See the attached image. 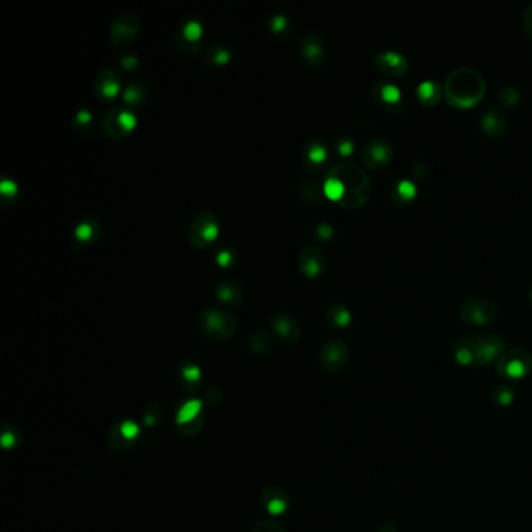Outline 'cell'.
<instances>
[{
  "label": "cell",
  "mask_w": 532,
  "mask_h": 532,
  "mask_svg": "<svg viewBox=\"0 0 532 532\" xmlns=\"http://www.w3.org/2000/svg\"><path fill=\"white\" fill-rule=\"evenodd\" d=\"M486 95V80L473 67H456L443 85V99L454 108H473Z\"/></svg>",
  "instance_id": "cell-1"
},
{
  "label": "cell",
  "mask_w": 532,
  "mask_h": 532,
  "mask_svg": "<svg viewBox=\"0 0 532 532\" xmlns=\"http://www.w3.org/2000/svg\"><path fill=\"white\" fill-rule=\"evenodd\" d=\"M328 176L337 180L342 186L344 195L337 202L339 206L345 209H356L370 200L372 183L359 166L351 164V162H339V164L330 169Z\"/></svg>",
  "instance_id": "cell-2"
},
{
  "label": "cell",
  "mask_w": 532,
  "mask_h": 532,
  "mask_svg": "<svg viewBox=\"0 0 532 532\" xmlns=\"http://www.w3.org/2000/svg\"><path fill=\"white\" fill-rule=\"evenodd\" d=\"M200 331L211 340L225 342L233 336L237 328V318L231 312L220 309H204L197 317Z\"/></svg>",
  "instance_id": "cell-3"
},
{
  "label": "cell",
  "mask_w": 532,
  "mask_h": 532,
  "mask_svg": "<svg viewBox=\"0 0 532 532\" xmlns=\"http://www.w3.org/2000/svg\"><path fill=\"white\" fill-rule=\"evenodd\" d=\"M219 231L220 227L216 214L204 211V213H200L190 223L188 239L194 248L206 250L214 244L217 236H219Z\"/></svg>",
  "instance_id": "cell-4"
},
{
  "label": "cell",
  "mask_w": 532,
  "mask_h": 532,
  "mask_svg": "<svg viewBox=\"0 0 532 532\" xmlns=\"http://www.w3.org/2000/svg\"><path fill=\"white\" fill-rule=\"evenodd\" d=\"M532 368L531 353L523 349H514L504 351L503 356L496 360V372L503 379L517 381L526 377Z\"/></svg>",
  "instance_id": "cell-5"
},
{
  "label": "cell",
  "mask_w": 532,
  "mask_h": 532,
  "mask_svg": "<svg viewBox=\"0 0 532 532\" xmlns=\"http://www.w3.org/2000/svg\"><path fill=\"white\" fill-rule=\"evenodd\" d=\"M461 318L465 323L475 326H486L493 322L498 316L496 306L487 298L472 297L461 304Z\"/></svg>",
  "instance_id": "cell-6"
},
{
  "label": "cell",
  "mask_w": 532,
  "mask_h": 532,
  "mask_svg": "<svg viewBox=\"0 0 532 532\" xmlns=\"http://www.w3.org/2000/svg\"><path fill=\"white\" fill-rule=\"evenodd\" d=\"M141 426L133 419H125L111 428L108 433V447L114 453H125L130 448L134 447V443L139 440Z\"/></svg>",
  "instance_id": "cell-7"
},
{
  "label": "cell",
  "mask_w": 532,
  "mask_h": 532,
  "mask_svg": "<svg viewBox=\"0 0 532 532\" xmlns=\"http://www.w3.org/2000/svg\"><path fill=\"white\" fill-rule=\"evenodd\" d=\"M393 156L395 150L391 141H387L386 138H374L364 147L360 158H363L365 167L379 172V170H384L391 166Z\"/></svg>",
  "instance_id": "cell-8"
},
{
  "label": "cell",
  "mask_w": 532,
  "mask_h": 532,
  "mask_svg": "<svg viewBox=\"0 0 532 532\" xmlns=\"http://www.w3.org/2000/svg\"><path fill=\"white\" fill-rule=\"evenodd\" d=\"M176 428H178L180 434L183 435H195L202 429L203 423V405L200 400L189 398L180 405L176 409V417H175Z\"/></svg>",
  "instance_id": "cell-9"
},
{
  "label": "cell",
  "mask_w": 532,
  "mask_h": 532,
  "mask_svg": "<svg viewBox=\"0 0 532 532\" xmlns=\"http://www.w3.org/2000/svg\"><path fill=\"white\" fill-rule=\"evenodd\" d=\"M139 33V19L133 13H120L110 25V41L115 47H124L133 43Z\"/></svg>",
  "instance_id": "cell-10"
},
{
  "label": "cell",
  "mask_w": 532,
  "mask_h": 532,
  "mask_svg": "<svg viewBox=\"0 0 532 532\" xmlns=\"http://www.w3.org/2000/svg\"><path fill=\"white\" fill-rule=\"evenodd\" d=\"M104 132L111 139H122L136 127L134 114L125 108H113L104 118Z\"/></svg>",
  "instance_id": "cell-11"
},
{
  "label": "cell",
  "mask_w": 532,
  "mask_h": 532,
  "mask_svg": "<svg viewBox=\"0 0 532 532\" xmlns=\"http://www.w3.org/2000/svg\"><path fill=\"white\" fill-rule=\"evenodd\" d=\"M349 346L345 345V342L339 339H332L328 340L320 350L318 354V363L322 365L323 370L330 372V373H337L342 370L345 364L349 363Z\"/></svg>",
  "instance_id": "cell-12"
},
{
  "label": "cell",
  "mask_w": 532,
  "mask_h": 532,
  "mask_svg": "<svg viewBox=\"0 0 532 532\" xmlns=\"http://www.w3.org/2000/svg\"><path fill=\"white\" fill-rule=\"evenodd\" d=\"M372 97L374 104L387 113L405 111L403 94L398 90V86L388 83V81H378V83L372 88Z\"/></svg>",
  "instance_id": "cell-13"
},
{
  "label": "cell",
  "mask_w": 532,
  "mask_h": 532,
  "mask_svg": "<svg viewBox=\"0 0 532 532\" xmlns=\"http://www.w3.org/2000/svg\"><path fill=\"white\" fill-rule=\"evenodd\" d=\"M373 66L386 78H401L409 69L407 58L397 50L379 52L373 61Z\"/></svg>",
  "instance_id": "cell-14"
},
{
  "label": "cell",
  "mask_w": 532,
  "mask_h": 532,
  "mask_svg": "<svg viewBox=\"0 0 532 532\" xmlns=\"http://www.w3.org/2000/svg\"><path fill=\"white\" fill-rule=\"evenodd\" d=\"M506 342L498 334H489V336H479L475 339L476 350V365H487L495 359H500L504 354Z\"/></svg>",
  "instance_id": "cell-15"
},
{
  "label": "cell",
  "mask_w": 532,
  "mask_h": 532,
  "mask_svg": "<svg viewBox=\"0 0 532 532\" xmlns=\"http://www.w3.org/2000/svg\"><path fill=\"white\" fill-rule=\"evenodd\" d=\"M261 506L262 509L270 515L272 518H281L286 514H288L290 501H289V495L286 490L276 486H270L267 489H264L261 492Z\"/></svg>",
  "instance_id": "cell-16"
},
{
  "label": "cell",
  "mask_w": 532,
  "mask_h": 532,
  "mask_svg": "<svg viewBox=\"0 0 532 532\" xmlns=\"http://www.w3.org/2000/svg\"><path fill=\"white\" fill-rule=\"evenodd\" d=\"M298 269L306 278H318L326 269V258L317 247H304L298 253Z\"/></svg>",
  "instance_id": "cell-17"
},
{
  "label": "cell",
  "mask_w": 532,
  "mask_h": 532,
  "mask_svg": "<svg viewBox=\"0 0 532 532\" xmlns=\"http://www.w3.org/2000/svg\"><path fill=\"white\" fill-rule=\"evenodd\" d=\"M298 50L300 55H302L303 61L308 66L312 67H318L323 64L326 52H325V44L323 39L318 35H314V33H309V35H304L298 43Z\"/></svg>",
  "instance_id": "cell-18"
},
{
  "label": "cell",
  "mask_w": 532,
  "mask_h": 532,
  "mask_svg": "<svg viewBox=\"0 0 532 532\" xmlns=\"http://www.w3.org/2000/svg\"><path fill=\"white\" fill-rule=\"evenodd\" d=\"M272 330L278 336V339L284 344H295L302 336V328L297 320L288 312H278L272 317Z\"/></svg>",
  "instance_id": "cell-19"
},
{
  "label": "cell",
  "mask_w": 532,
  "mask_h": 532,
  "mask_svg": "<svg viewBox=\"0 0 532 532\" xmlns=\"http://www.w3.org/2000/svg\"><path fill=\"white\" fill-rule=\"evenodd\" d=\"M120 75L113 69H104L95 78V94L97 97L110 102L120 91Z\"/></svg>",
  "instance_id": "cell-20"
},
{
  "label": "cell",
  "mask_w": 532,
  "mask_h": 532,
  "mask_svg": "<svg viewBox=\"0 0 532 532\" xmlns=\"http://www.w3.org/2000/svg\"><path fill=\"white\" fill-rule=\"evenodd\" d=\"M481 130L482 133L490 139L501 138L503 133L506 132L507 119L501 110L498 108H490V110L484 111L481 115Z\"/></svg>",
  "instance_id": "cell-21"
},
{
  "label": "cell",
  "mask_w": 532,
  "mask_h": 532,
  "mask_svg": "<svg viewBox=\"0 0 532 532\" xmlns=\"http://www.w3.org/2000/svg\"><path fill=\"white\" fill-rule=\"evenodd\" d=\"M415 95H417L419 104L423 106H435L440 104V100L443 99V88L434 80H425L417 86V91H415Z\"/></svg>",
  "instance_id": "cell-22"
},
{
  "label": "cell",
  "mask_w": 532,
  "mask_h": 532,
  "mask_svg": "<svg viewBox=\"0 0 532 532\" xmlns=\"http://www.w3.org/2000/svg\"><path fill=\"white\" fill-rule=\"evenodd\" d=\"M202 38V25L195 20H189V22L181 27V30L176 36V44H178L183 50L194 52L200 44Z\"/></svg>",
  "instance_id": "cell-23"
},
{
  "label": "cell",
  "mask_w": 532,
  "mask_h": 532,
  "mask_svg": "<svg viewBox=\"0 0 532 532\" xmlns=\"http://www.w3.org/2000/svg\"><path fill=\"white\" fill-rule=\"evenodd\" d=\"M178 383L183 391H186V392L197 391L202 383L200 367L195 365L194 363H189V360L183 363L178 367Z\"/></svg>",
  "instance_id": "cell-24"
},
{
  "label": "cell",
  "mask_w": 532,
  "mask_h": 532,
  "mask_svg": "<svg viewBox=\"0 0 532 532\" xmlns=\"http://www.w3.org/2000/svg\"><path fill=\"white\" fill-rule=\"evenodd\" d=\"M417 194V186H415L411 180H400L392 186V202L397 204V206H407V204H411L415 200Z\"/></svg>",
  "instance_id": "cell-25"
},
{
  "label": "cell",
  "mask_w": 532,
  "mask_h": 532,
  "mask_svg": "<svg viewBox=\"0 0 532 532\" xmlns=\"http://www.w3.org/2000/svg\"><path fill=\"white\" fill-rule=\"evenodd\" d=\"M453 356L461 365H476L475 339L463 337L456 340L453 345Z\"/></svg>",
  "instance_id": "cell-26"
},
{
  "label": "cell",
  "mask_w": 532,
  "mask_h": 532,
  "mask_svg": "<svg viewBox=\"0 0 532 532\" xmlns=\"http://www.w3.org/2000/svg\"><path fill=\"white\" fill-rule=\"evenodd\" d=\"M216 297L220 303L233 306V308L241 304L244 298L241 288H239V286L233 281H222L220 284H217Z\"/></svg>",
  "instance_id": "cell-27"
},
{
  "label": "cell",
  "mask_w": 532,
  "mask_h": 532,
  "mask_svg": "<svg viewBox=\"0 0 532 532\" xmlns=\"http://www.w3.org/2000/svg\"><path fill=\"white\" fill-rule=\"evenodd\" d=\"M325 320H326V323L332 326V328L344 330L346 328V326H350L353 317H351L350 309L345 308L344 304H332L326 309Z\"/></svg>",
  "instance_id": "cell-28"
},
{
  "label": "cell",
  "mask_w": 532,
  "mask_h": 532,
  "mask_svg": "<svg viewBox=\"0 0 532 532\" xmlns=\"http://www.w3.org/2000/svg\"><path fill=\"white\" fill-rule=\"evenodd\" d=\"M248 344H250L251 351H255L258 354H264L270 350L272 340L269 337V334L265 332L264 330H256V331L251 332V336L248 339Z\"/></svg>",
  "instance_id": "cell-29"
},
{
  "label": "cell",
  "mask_w": 532,
  "mask_h": 532,
  "mask_svg": "<svg viewBox=\"0 0 532 532\" xmlns=\"http://www.w3.org/2000/svg\"><path fill=\"white\" fill-rule=\"evenodd\" d=\"M99 225L94 223L91 220L80 223L77 228H75V237L78 239L80 242H91L95 237L99 236Z\"/></svg>",
  "instance_id": "cell-30"
},
{
  "label": "cell",
  "mask_w": 532,
  "mask_h": 532,
  "mask_svg": "<svg viewBox=\"0 0 532 532\" xmlns=\"http://www.w3.org/2000/svg\"><path fill=\"white\" fill-rule=\"evenodd\" d=\"M498 99H500V102H501V104L504 106L514 108V106H517L518 104H520L522 94H520V91H518L517 86L506 85V86H503L501 90H500V94H498Z\"/></svg>",
  "instance_id": "cell-31"
},
{
  "label": "cell",
  "mask_w": 532,
  "mask_h": 532,
  "mask_svg": "<svg viewBox=\"0 0 532 532\" xmlns=\"http://www.w3.org/2000/svg\"><path fill=\"white\" fill-rule=\"evenodd\" d=\"M146 99V90L138 83L128 85L127 90L124 91V100L130 106H138Z\"/></svg>",
  "instance_id": "cell-32"
},
{
  "label": "cell",
  "mask_w": 532,
  "mask_h": 532,
  "mask_svg": "<svg viewBox=\"0 0 532 532\" xmlns=\"http://www.w3.org/2000/svg\"><path fill=\"white\" fill-rule=\"evenodd\" d=\"M492 398L498 406H509L514 400V391L507 384H501L493 388Z\"/></svg>",
  "instance_id": "cell-33"
},
{
  "label": "cell",
  "mask_w": 532,
  "mask_h": 532,
  "mask_svg": "<svg viewBox=\"0 0 532 532\" xmlns=\"http://www.w3.org/2000/svg\"><path fill=\"white\" fill-rule=\"evenodd\" d=\"M306 153H308V158L312 164H317V166L323 164V161H326V158H328L326 148L320 144V142H311L308 150H306Z\"/></svg>",
  "instance_id": "cell-34"
},
{
  "label": "cell",
  "mask_w": 532,
  "mask_h": 532,
  "mask_svg": "<svg viewBox=\"0 0 532 532\" xmlns=\"http://www.w3.org/2000/svg\"><path fill=\"white\" fill-rule=\"evenodd\" d=\"M208 61L209 63H216V64H227L230 61V50L225 49V47H211L208 50Z\"/></svg>",
  "instance_id": "cell-35"
},
{
  "label": "cell",
  "mask_w": 532,
  "mask_h": 532,
  "mask_svg": "<svg viewBox=\"0 0 532 532\" xmlns=\"http://www.w3.org/2000/svg\"><path fill=\"white\" fill-rule=\"evenodd\" d=\"M161 415H162V412H161V407L158 405H148L146 407L144 415H142V420H144L146 426L152 428V426L156 425V423L160 421Z\"/></svg>",
  "instance_id": "cell-36"
},
{
  "label": "cell",
  "mask_w": 532,
  "mask_h": 532,
  "mask_svg": "<svg viewBox=\"0 0 532 532\" xmlns=\"http://www.w3.org/2000/svg\"><path fill=\"white\" fill-rule=\"evenodd\" d=\"M251 532H284L283 524L274 520V518H267V520H261Z\"/></svg>",
  "instance_id": "cell-37"
},
{
  "label": "cell",
  "mask_w": 532,
  "mask_h": 532,
  "mask_svg": "<svg viewBox=\"0 0 532 532\" xmlns=\"http://www.w3.org/2000/svg\"><path fill=\"white\" fill-rule=\"evenodd\" d=\"M92 127V115L90 111H80L75 115V128H91Z\"/></svg>",
  "instance_id": "cell-38"
},
{
  "label": "cell",
  "mask_w": 532,
  "mask_h": 532,
  "mask_svg": "<svg viewBox=\"0 0 532 532\" xmlns=\"http://www.w3.org/2000/svg\"><path fill=\"white\" fill-rule=\"evenodd\" d=\"M336 148L342 156H349L353 152L354 142L350 138H346V136H342V138H339L336 141Z\"/></svg>",
  "instance_id": "cell-39"
},
{
  "label": "cell",
  "mask_w": 532,
  "mask_h": 532,
  "mask_svg": "<svg viewBox=\"0 0 532 532\" xmlns=\"http://www.w3.org/2000/svg\"><path fill=\"white\" fill-rule=\"evenodd\" d=\"M522 25H523L524 33H526V36H529L532 39V5H529L528 8L523 11Z\"/></svg>",
  "instance_id": "cell-40"
},
{
  "label": "cell",
  "mask_w": 532,
  "mask_h": 532,
  "mask_svg": "<svg viewBox=\"0 0 532 532\" xmlns=\"http://www.w3.org/2000/svg\"><path fill=\"white\" fill-rule=\"evenodd\" d=\"M316 233L320 241H330V239L332 237L334 230L330 223H320L316 230Z\"/></svg>",
  "instance_id": "cell-41"
},
{
  "label": "cell",
  "mask_w": 532,
  "mask_h": 532,
  "mask_svg": "<svg viewBox=\"0 0 532 532\" xmlns=\"http://www.w3.org/2000/svg\"><path fill=\"white\" fill-rule=\"evenodd\" d=\"M217 262H219L220 265H228L230 262H233V253H231L230 250L220 251V253L217 255Z\"/></svg>",
  "instance_id": "cell-42"
},
{
  "label": "cell",
  "mask_w": 532,
  "mask_h": 532,
  "mask_svg": "<svg viewBox=\"0 0 532 532\" xmlns=\"http://www.w3.org/2000/svg\"><path fill=\"white\" fill-rule=\"evenodd\" d=\"M286 24H288V22H286V19L283 16H276L274 19V22H272V30H274L275 33L281 31L284 29V27H286Z\"/></svg>",
  "instance_id": "cell-43"
},
{
  "label": "cell",
  "mask_w": 532,
  "mask_h": 532,
  "mask_svg": "<svg viewBox=\"0 0 532 532\" xmlns=\"http://www.w3.org/2000/svg\"><path fill=\"white\" fill-rule=\"evenodd\" d=\"M529 297H531V303H532V289H531V294H529Z\"/></svg>",
  "instance_id": "cell-44"
}]
</instances>
